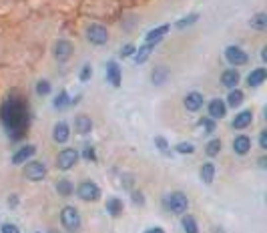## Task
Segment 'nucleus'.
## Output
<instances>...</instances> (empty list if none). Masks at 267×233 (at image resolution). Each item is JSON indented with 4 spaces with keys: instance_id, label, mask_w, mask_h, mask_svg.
Segmentation results:
<instances>
[{
    "instance_id": "1",
    "label": "nucleus",
    "mask_w": 267,
    "mask_h": 233,
    "mask_svg": "<svg viewBox=\"0 0 267 233\" xmlns=\"http://www.w3.org/2000/svg\"><path fill=\"white\" fill-rule=\"evenodd\" d=\"M0 121H2L4 129L8 131V137L12 141L22 139L28 129V123H31L28 105L18 95H10L4 101V105L0 107Z\"/></svg>"
},
{
    "instance_id": "2",
    "label": "nucleus",
    "mask_w": 267,
    "mask_h": 233,
    "mask_svg": "<svg viewBox=\"0 0 267 233\" xmlns=\"http://www.w3.org/2000/svg\"><path fill=\"white\" fill-rule=\"evenodd\" d=\"M61 223L71 233L73 231H78L80 225H82V219H80V213L76 211V207H73V205L63 207V211H61Z\"/></svg>"
},
{
    "instance_id": "3",
    "label": "nucleus",
    "mask_w": 267,
    "mask_h": 233,
    "mask_svg": "<svg viewBox=\"0 0 267 233\" xmlns=\"http://www.w3.org/2000/svg\"><path fill=\"white\" fill-rule=\"evenodd\" d=\"M167 207L175 215H185L187 209H189V199H187V195L183 191H175V193H171L167 197Z\"/></svg>"
},
{
    "instance_id": "4",
    "label": "nucleus",
    "mask_w": 267,
    "mask_h": 233,
    "mask_svg": "<svg viewBox=\"0 0 267 233\" xmlns=\"http://www.w3.org/2000/svg\"><path fill=\"white\" fill-rule=\"evenodd\" d=\"M86 40L97 46H103L109 42V31L103 24H91V26H86Z\"/></svg>"
},
{
    "instance_id": "5",
    "label": "nucleus",
    "mask_w": 267,
    "mask_h": 233,
    "mask_svg": "<svg viewBox=\"0 0 267 233\" xmlns=\"http://www.w3.org/2000/svg\"><path fill=\"white\" fill-rule=\"evenodd\" d=\"M76 195L82 199V201H99L101 197V187L95 183V181H80V185L76 187Z\"/></svg>"
},
{
    "instance_id": "6",
    "label": "nucleus",
    "mask_w": 267,
    "mask_h": 233,
    "mask_svg": "<svg viewBox=\"0 0 267 233\" xmlns=\"http://www.w3.org/2000/svg\"><path fill=\"white\" fill-rule=\"evenodd\" d=\"M78 151L76 149H63L61 153L56 155V167L61 171H69L78 163Z\"/></svg>"
},
{
    "instance_id": "7",
    "label": "nucleus",
    "mask_w": 267,
    "mask_h": 233,
    "mask_svg": "<svg viewBox=\"0 0 267 233\" xmlns=\"http://www.w3.org/2000/svg\"><path fill=\"white\" fill-rule=\"evenodd\" d=\"M24 177L28 181H42L46 177V165L40 161H28L24 167Z\"/></svg>"
},
{
    "instance_id": "8",
    "label": "nucleus",
    "mask_w": 267,
    "mask_h": 233,
    "mask_svg": "<svg viewBox=\"0 0 267 233\" xmlns=\"http://www.w3.org/2000/svg\"><path fill=\"white\" fill-rule=\"evenodd\" d=\"M225 58L231 67H241V65H247L249 56L247 52L241 48V46H227L225 48Z\"/></svg>"
},
{
    "instance_id": "9",
    "label": "nucleus",
    "mask_w": 267,
    "mask_h": 233,
    "mask_svg": "<svg viewBox=\"0 0 267 233\" xmlns=\"http://www.w3.org/2000/svg\"><path fill=\"white\" fill-rule=\"evenodd\" d=\"M71 56H73V44L67 39L56 40V44H54V58L56 61L58 63H67Z\"/></svg>"
},
{
    "instance_id": "10",
    "label": "nucleus",
    "mask_w": 267,
    "mask_h": 233,
    "mask_svg": "<svg viewBox=\"0 0 267 233\" xmlns=\"http://www.w3.org/2000/svg\"><path fill=\"white\" fill-rule=\"evenodd\" d=\"M207 111H209V119L217 121V119H223V116L227 115V105L221 99H213V101H209V107H207Z\"/></svg>"
},
{
    "instance_id": "11",
    "label": "nucleus",
    "mask_w": 267,
    "mask_h": 233,
    "mask_svg": "<svg viewBox=\"0 0 267 233\" xmlns=\"http://www.w3.org/2000/svg\"><path fill=\"white\" fill-rule=\"evenodd\" d=\"M35 153H37L35 145H24V147H20V149L12 155V163H14V165H24V163H28V159H33Z\"/></svg>"
},
{
    "instance_id": "12",
    "label": "nucleus",
    "mask_w": 267,
    "mask_h": 233,
    "mask_svg": "<svg viewBox=\"0 0 267 233\" xmlns=\"http://www.w3.org/2000/svg\"><path fill=\"white\" fill-rule=\"evenodd\" d=\"M107 80H109L113 86H121L123 75H121V67H118L114 61H109V63H107Z\"/></svg>"
},
{
    "instance_id": "13",
    "label": "nucleus",
    "mask_w": 267,
    "mask_h": 233,
    "mask_svg": "<svg viewBox=\"0 0 267 233\" xmlns=\"http://www.w3.org/2000/svg\"><path fill=\"white\" fill-rule=\"evenodd\" d=\"M239 80H241V75L237 69H227L221 75V84L227 86V89H235V86L239 84Z\"/></svg>"
},
{
    "instance_id": "14",
    "label": "nucleus",
    "mask_w": 267,
    "mask_h": 233,
    "mask_svg": "<svg viewBox=\"0 0 267 233\" xmlns=\"http://www.w3.org/2000/svg\"><path fill=\"white\" fill-rule=\"evenodd\" d=\"M249 149H251V139L247 135H237L233 139V151L237 155H247Z\"/></svg>"
},
{
    "instance_id": "15",
    "label": "nucleus",
    "mask_w": 267,
    "mask_h": 233,
    "mask_svg": "<svg viewBox=\"0 0 267 233\" xmlns=\"http://www.w3.org/2000/svg\"><path fill=\"white\" fill-rule=\"evenodd\" d=\"M52 139H54L56 143H67V141L71 139V129H69V125H67L65 121H58V123L54 125V129H52Z\"/></svg>"
},
{
    "instance_id": "16",
    "label": "nucleus",
    "mask_w": 267,
    "mask_h": 233,
    "mask_svg": "<svg viewBox=\"0 0 267 233\" xmlns=\"http://www.w3.org/2000/svg\"><path fill=\"white\" fill-rule=\"evenodd\" d=\"M253 123V113L251 111H241V113H237L235 115V119H233V129H247L249 125Z\"/></svg>"
},
{
    "instance_id": "17",
    "label": "nucleus",
    "mask_w": 267,
    "mask_h": 233,
    "mask_svg": "<svg viewBox=\"0 0 267 233\" xmlns=\"http://www.w3.org/2000/svg\"><path fill=\"white\" fill-rule=\"evenodd\" d=\"M105 209H107V213L111 217H118V215H123L125 205H123V201L118 199V197H109L107 203H105Z\"/></svg>"
},
{
    "instance_id": "18",
    "label": "nucleus",
    "mask_w": 267,
    "mask_h": 233,
    "mask_svg": "<svg viewBox=\"0 0 267 233\" xmlns=\"http://www.w3.org/2000/svg\"><path fill=\"white\" fill-rule=\"evenodd\" d=\"M169 24H161V26H157V28H153V31H149L147 33V37H145V40L149 42V44H157V42H161L163 40V37L169 33Z\"/></svg>"
},
{
    "instance_id": "19",
    "label": "nucleus",
    "mask_w": 267,
    "mask_h": 233,
    "mask_svg": "<svg viewBox=\"0 0 267 233\" xmlns=\"http://www.w3.org/2000/svg\"><path fill=\"white\" fill-rule=\"evenodd\" d=\"M75 131L78 135H88L93 131V121H91V116H86V115H78L76 119H75Z\"/></svg>"
},
{
    "instance_id": "20",
    "label": "nucleus",
    "mask_w": 267,
    "mask_h": 233,
    "mask_svg": "<svg viewBox=\"0 0 267 233\" xmlns=\"http://www.w3.org/2000/svg\"><path fill=\"white\" fill-rule=\"evenodd\" d=\"M183 103H185V109H187L189 113H197V111L203 107V95H201V93H189Z\"/></svg>"
},
{
    "instance_id": "21",
    "label": "nucleus",
    "mask_w": 267,
    "mask_h": 233,
    "mask_svg": "<svg viewBox=\"0 0 267 233\" xmlns=\"http://www.w3.org/2000/svg\"><path fill=\"white\" fill-rule=\"evenodd\" d=\"M265 78H267V71H265L263 67H257V69H253V71L249 73L247 84H249V86H259V84L265 82Z\"/></svg>"
},
{
    "instance_id": "22",
    "label": "nucleus",
    "mask_w": 267,
    "mask_h": 233,
    "mask_svg": "<svg viewBox=\"0 0 267 233\" xmlns=\"http://www.w3.org/2000/svg\"><path fill=\"white\" fill-rule=\"evenodd\" d=\"M199 177L207 185L213 183V179H215V165L213 163H203L201 165V171H199Z\"/></svg>"
},
{
    "instance_id": "23",
    "label": "nucleus",
    "mask_w": 267,
    "mask_h": 233,
    "mask_svg": "<svg viewBox=\"0 0 267 233\" xmlns=\"http://www.w3.org/2000/svg\"><path fill=\"white\" fill-rule=\"evenodd\" d=\"M243 99H245L243 91H239V89H231V93H229V97H227V103H225V105H227V107H231V109L241 107Z\"/></svg>"
},
{
    "instance_id": "24",
    "label": "nucleus",
    "mask_w": 267,
    "mask_h": 233,
    "mask_svg": "<svg viewBox=\"0 0 267 233\" xmlns=\"http://www.w3.org/2000/svg\"><path fill=\"white\" fill-rule=\"evenodd\" d=\"M249 26L255 28V31H265V28H267V14H265V12L253 14L251 20H249Z\"/></svg>"
},
{
    "instance_id": "25",
    "label": "nucleus",
    "mask_w": 267,
    "mask_h": 233,
    "mask_svg": "<svg viewBox=\"0 0 267 233\" xmlns=\"http://www.w3.org/2000/svg\"><path fill=\"white\" fill-rule=\"evenodd\" d=\"M153 48H155V44H149V42H147L145 46H141V48L137 50V54H135V63H137V65H143L147 58L151 56V50H153Z\"/></svg>"
},
{
    "instance_id": "26",
    "label": "nucleus",
    "mask_w": 267,
    "mask_h": 233,
    "mask_svg": "<svg viewBox=\"0 0 267 233\" xmlns=\"http://www.w3.org/2000/svg\"><path fill=\"white\" fill-rule=\"evenodd\" d=\"M56 191H58V195H63V197H71L73 191H75V187H73V183L69 179H58Z\"/></svg>"
},
{
    "instance_id": "27",
    "label": "nucleus",
    "mask_w": 267,
    "mask_h": 233,
    "mask_svg": "<svg viewBox=\"0 0 267 233\" xmlns=\"http://www.w3.org/2000/svg\"><path fill=\"white\" fill-rule=\"evenodd\" d=\"M167 77H169V71H167L165 67H157V69L151 73V80H153V84H157V86H161V84L167 80Z\"/></svg>"
},
{
    "instance_id": "28",
    "label": "nucleus",
    "mask_w": 267,
    "mask_h": 233,
    "mask_svg": "<svg viewBox=\"0 0 267 233\" xmlns=\"http://www.w3.org/2000/svg\"><path fill=\"white\" fill-rule=\"evenodd\" d=\"M69 105H73V101H71L69 93H67V91H61V93L56 95V99H54V109L63 111V109H67Z\"/></svg>"
},
{
    "instance_id": "29",
    "label": "nucleus",
    "mask_w": 267,
    "mask_h": 233,
    "mask_svg": "<svg viewBox=\"0 0 267 233\" xmlns=\"http://www.w3.org/2000/svg\"><path fill=\"white\" fill-rule=\"evenodd\" d=\"M219 151H221V141H219V139H211L209 143L205 145V153H207V157H217Z\"/></svg>"
},
{
    "instance_id": "30",
    "label": "nucleus",
    "mask_w": 267,
    "mask_h": 233,
    "mask_svg": "<svg viewBox=\"0 0 267 233\" xmlns=\"http://www.w3.org/2000/svg\"><path fill=\"white\" fill-rule=\"evenodd\" d=\"M181 223H183V231H185V233H199L197 221H195V219H193L191 215H183Z\"/></svg>"
},
{
    "instance_id": "31",
    "label": "nucleus",
    "mask_w": 267,
    "mask_h": 233,
    "mask_svg": "<svg viewBox=\"0 0 267 233\" xmlns=\"http://www.w3.org/2000/svg\"><path fill=\"white\" fill-rule=\"evenodd\" d=\"M175 151L181 153V155H193L195 153V145L193 143H177L175 145Z\"/></svg>"
},
{
    "instance_id": "32",
    "label": "nucleus",
    "mask_w": 267,
    "mask_h": 233,
    "mask_svg": "<svg viewBox=\"0 0 267 233\" xmlns=\"http://www.w3.org/2000/svg\"><path fill=\"white\" fill-rule=\"evenodd\" d=\"M199 127L205 131V135L215 133V121H213V119H209V116H205V119H201V121H199Z\"/></svg>"
},
{
    "instance_id": "33",
    "label": "nucleus",
    "mask_w": 267,
    "mask_h": 233,
    "mask_svg": "<svg viewBox=\"0 0 267 233\" xmlns=\"http://www.w3.org/2000/svg\"><path fill=\"white\" fill-rule=\"evenodd\" d=\"M50 89H52V86H50L48 80H38V82H37V95H38V97H46V95L50 93Z\"/></svg>"
},
{
    "instance_id": "34",
    "label": "nucleus",
    "mask_w": 267,
    "mask_h": 233,
    "mask_svg": "<svg viewBox=\"0 0 267 233\" xmlns=\"http://www.w3.org/2000/svg\"><path fill=\"white\" fill-rule=\"evenodd\" d=\"M199 20V14H189V16H185V18H181L179 22H177V28H185V26H191V24H195Z\"/></svg>"
},
{
    "instance_id": "35",
    "label": "nucleus",
    "mask_w": 267,
    "mask_h": 233,
    "mask_svg": "<svg viewBox=\"0 0 267 233\" xmlns=\"http://www.w3.org/2000/svg\"><path fill=\"white\" fill-rule=\"evenodd\" d=\"M82 159L84 161H97V153H95V147H84L82 149Z\"/></svg>"
},
{
    "instance_id": "36",
    "label": "nucleus",
    "mask_w": 267,
    "mask_h": 233,
    "mask_svg": "<svg viewBox=\"0 0 267 233\" xmlns=\"http://www.w3.org/2000/svg\"><path fill=\"white\" fill-rule=\"evenodd\" d=\"M93 77V69H91V65H84L82 69H80V75H78V78L82 80V82H86L88 78Z\"/></svg>"
},
{
    "instance_id": "37",
    "label": "nucleus",
    "mask_w": 267,
    "mask_h": 233,
    "mask_svg": "<svg viewBox=\"0 0 267 233\" xmlns=\"http://www.w3.org/2000/svg\"><path fill=\"white\" fill-rule=\"evenodd\" d=\"M135 52H137V48H135L133 44H125V46L121 48V52H118V54H121L123 58H129V56H133Z\"/></svg>"
},
{
    "instance_id": "38",
    "label": "nucleus",
    "mask_w": 267,
    "mask_h": 233,
    "mask_svg": "<svg viewBox=\"0 0 267 233\" xmlns=\"http://www.w3.org/2000/svg\"><path fill=\"white\" fill-rule=\"evenodd\" d=\"M0 231L2 233H20L18 225H14V223H4L2 227H0Z\"/></svg>"
},
{
    "instance_id": "39",
    "label": "nucleus",
    "mask_w": 267,
    "mask_h": 233,
    "mask_svg": "<svg viewBox=\"0 0 267 233\" xmlns=\"http://www.w3.org/2000/svg\"><path fill=\"white\" fill-rule=\"evenodd\" d=\"M155 145H157V147H159L163 153H169V143H167L163 137H157V139H155Z\"/></svg>"
},
{
    "instance_id": "40",
    "label": "nucleus",
    "mask_w": 267,
    "mask_h": 233,
    "mask_svg": "<svg viewBox=\"0 0 267 233\" xmlns=\"http://www.w3.org/2000/svg\"><path fill=\"white\" fill-rule=\"evenodd\" d=\"M259 147L265 151L267 149V131H261L259 133Z\"/></svg>"
},
{
    "instance_id": "41",
    "label": "nucleus",
    "mask_w": 267,
    "mask_h": 233,
    "mask_svg": "<svg viewBox=\"0 0 267 233\" xmlns=\"http://www.w3.org/2000/svg\"><path fill=\"white\" fill-rule=\"evenodd\" d=\"M133 203H139V205H143L145 203V197L141 191H133Z\"/></svg>"
},
{
    "instance_id": "42",
    "label": "nucleus",
    "mask_w": 267,
    "mask_h": 233,
    "mask_svg": "<svg viewBox=\"0 0 267 233\" xmlns=\"http://www.w3.org/2000/svg\"><path fill=\"white\" fill-rule=\"evenodd\" d=\"M145 233H165L163 227H151V229H147Z\"/></svg>"
},
{
    "instance_id": "43",
    "label": "nucleus",
    "mask_w": 267,
    "mask_h": 233,
    "mask_svg": "<svg viewBox=\"0 0 267 233\" xmlns=\"http://www.w3.org/2000/svg\"><path fill=\"white\" fill-rule=\"evenodd\" d=\"M257 163H259V167H261V169H265V167H267V159H265V157H259V161H257Z\"/></svg>"
},
{
    "instance_id": "44",
    "label": "nucleus",
    "mask_w": 267,
    "mask_h": 233,
    "mask_svg": "<svg viewBox=\"0 0 267 233\" xmlns=\"http://www.w3.org/2000/svg\"><path fill=\"white\" fill-rule=\"evenodd\" d=\"M16 203H18V199H16V195H12V199H8V205H16Z\"/></svg>"
},
{
    "instance_id": "45",
    "label": "nucleus",
    "mask_w": 267,
    "mask_h": 233,
    "mask_svg": "<svg viewBox=\"0 0 267 233\" xmlns=\"http://www.w3.org/2000/svg\"><path fill=\"white\" fill-rule=\"evenodd\" d=\"M261 58H263V61L267 58V46H263V50H261Z\"/></svg>"
}]
</instances>
